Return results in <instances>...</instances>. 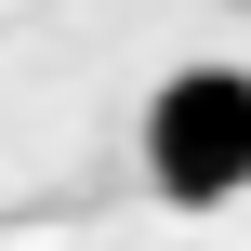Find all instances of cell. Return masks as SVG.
Instances as JSON below:
<instances>
[{"mask_svg":"<svg viewBox=\"0 0 251 251\" xmlns=\"http://www.w3.org/2000/svg\"><path fill=\"white\" fill-rule=\"evenodd\" d=\"M146 185L185 212L251 199V66H172L146 93Z\"/></svg>","mask_w":251,"mask_h":251,"instance_id":"6da1fadb","label":"cell"}]
</instances>
